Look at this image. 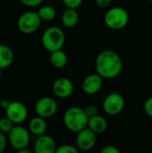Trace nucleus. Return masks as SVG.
<instances>
[{
    "mask_svg": "<svg viewBox=\"0 0 152 153\" xmlns=\"http://www.w3.org/2000/svg\"><path fill=\"white\" fill-rule=\"evenodd\" d=\"M63 121L65 126L71 132L78 133L88 127L89 116L84 108L79 107H71L64 114Z\"/></svg>",
    "mask_w": 152,
    "mask_h": 153,
    "instance_id": "2",
    "label": "nucleus"
},
{
    "mask_svg": "<svg viewBox=\"0 0 152 153\" xmlns=\"http://www.w3.org/2000/svg\"><path fill=\"white\" fill-rule=\"evenodd\" d=\"M143 108H144L145 113L152 118V97L146 100V101L144 102Z\"/></svg>",
    "mask_w": 152,
    "mask_h": 153,
    "instance_id": "23",
    "label": "nucleus"
},
{
    "mask_svg": "<svg viewBox=\"0 0 152 153\" xmlns=\"http://www.w3.org/2000/svg\"><path fill=\"white\" fill-rule=\"evenodd\" d=\"M67 60H68L67 56L62 49H58V50L50 52L49 61H50V64L55 68L60 69V68L65 67L67 64Z\"/></svg>",
    "mask_w": 152,
    "mask_h": 153,
    "instance_id": "18",
    "label": "nucleus"
},
{
    "mask_svg": "<svg viewBox=\"0 0 152 153\" xmlns=\"http://www.w3.org/2000/svg\"><path fill=\"white\" fill-rule=\"evenodd\" d=\"M79 149L76 146H73L71 144H64L56 148V153H77Z\"/></svg>",
    "mask_w": 152,
    "mask_h": 153,
    "instance_id": "21",
    "label": "nucleus"
},
{
    "mask_svg": "<svg viewBox=\"0 0 152 153\" xmlns=\"http://www.w3.org/2000/svg\"><path fill=\"white\" fill-rule=\"evenodd\" d=\"M14 55L11 48L6 45L0 44V68L9 67L13 62Z\"/></svg>",
    "mask_w": 152,
    "mask_h": 153,
    "instance_id": "17",
    "label": "nucleus"
},
{
    "mask_svg": "<svg viewBox=\"0 0 152 153\" xmlns=\"http://www.w3.org/2000/svg\"><path fill=\"white\" fill-rule=\"evenodd\" d=\"M97 143V134L89 127H86L77 133L76 135V147L80 151H90Z\"/></svg>",
    "mask_w": 152,
    "mask_h": 153,
    "instance_id": "10",
    "label": "nucleus"
},
{
    "mask_svg": "<svg viewBox=\"0 0 152 153\" xmlns=\"http://www.w3.org/2000/svg\"><path fill=\"white\" fill-rule=\"evenodd\" d=\"M30 132L25 127L20 125H16L8 133V143L16 151L26 148L29 146L30 140Z\"/></svg>",
    "mask_w": 152,
    "mask_h": 153,
    "instance_id": "6",
    "label": "nucleus"
},
{
    "mask_svg": "<svg viewBox=\"0 0 152 153\" xmlns=\"http://www.w3.org/2000/svg\"><path fill=\"white\" fill-rule=\"evenodd\" d=\"M14 126L15 124L6 116L0 118V131L4 134H8Z\"/></svg>",
    "mask_w": 152,
    "mask_h": 153,
    "instance_id": "20",
    "label": "nucleus"
},
{
    "mask_svg": "<svg viewBox=\"0 0 152 153\" xmlns=\"http://www.w3.org/2000/svg\"><path fill=\"white\" fill-rule=\"evenodd\" d=\"M7 142H8V139L6 138L5 134L0 131V153H2L5 150Z\"/></svg>",
    "mask_w": 152,
    "mask_h": 153,
    "instance_id": "26",
    "label": "nucleus"
},
{
    "mask_svg": "<svg viewBox=\"0 0 152 153\" xmlns=\"http://www.w3.org/2000/svg\"><path fill=\"white\" fill-rule=\"evenodd\" d=\"M10 104V101H8V100H1V103H0V107H2V108H4V109L8 107V105Z\"/></svg>",
    "mask_w": 152,
    "mask_h": 153,
    "instance_id": "29",
    "label": "nucleus"
},
{
    "mask_svg": "<svg viewBox=\"0 0 152 153\" xmlns=\"http://www.w3.org/2000/svg\"><path fill=\"white\" fill-rule=\"evenodd\" d=\"M125 104V99L120 93L112 92L104 99L103 109L108 116H116L124 110Z\"/></svg>",
    "mask_w": 152,
    "mask_h": 153,
    "instance_id": "7",
    "label": "nucleus"
},
{
    "mask_svg": "<svg viewBox=\"0 0 152 153\" xmlns=\"http://www.w3.org/2000/svg\"><path fill=\"white\" fill-rule=\"evenodd\" d=\"M0 103H1V98H0Z\"/></svg>",
    "mask_w": 152,
    "mask_h": 153,
    "instance_id": "32",
    "label": "nucleus"
},
{
    "mask_svg": "<svg viewBox=\"0 0 152 153\" xmlns=\"http://www.w3.org/2000/svg\"><path fill=\"white\" fill-rule=\"evenodd\" d=\"M84 109H85L87 115L89 116V117H92V116H95V115L98 114V108L96 106H94V105H89Z\"/></svg>",
    "mask_w": 152,
    "mask_h": 153,
    "instance_id": "27",
    "label": "nucleus"
},
{
    "mask_svg": "<svg viewBox=\"0 0 152 153\" xmlns=\"http://www.w3.org/2000/svg\"><path fill=\"white\" fill-rule=\"evenodd\" d=\"M18 153H30V151L28 149V147H26V148H22V149H21V150H18V151H16Z\"/></svg>",
    "mask_w": 152,
    "mask_h": 153,
    "instance_id": "30",
    "label": "nucleus"
},
{
    "mask_svg": "<svg viewBox=\"0 0 152 153\" xmlns=\"http://www.w3.org/2000/svg\"><path fill=\"white\" fill-rule=\"evenodd\" d=\"M38 13L40 17V19L42 21L45 22H50L53 21L56 16V9L51 6V5H44L41 6L39 10H38Z\"/></svg>",
    "mask_w": 152,
    "mask_h": 153,
    "instance_id": "19",
    "label": "nucleus"
},
{
    "mask_svg": "<svg viewBox=\"0 0 152 153\" xmlns=\"http://www.w3.org/2000/svg\"><path fill=\"white\" fill-rule=\"evenodd\" d=\"M95 1H96V4L99 7H107L112 2V0H95Z\"/></svg>",
    "mask_w": 152,
    "mask_h": 153,
    "instance_id": "28",
    "label": "nucleus"
},
{
    "mask_svg": "<svg viewBox=\"0 0 152 153\" xmlns=\"http://www.w3.org/2000/svg\"><path fill=\"white\" fill-rule=\"evenodd\" d=\"M36 153H54L56 151V144L54 138L46 134L38 136L34 143Z\"/></svg>",
    "mask_w": 152,
    "mask_h": 153,
    "instance_id": "13",
    "label": "nucleus"
},
{
    "mask_svg": "<svg viewBox=\"0 0 152 153\" xmlns=\"http://www.w3.org/2000/svg\"><path fill=\"white\" fill-rule=\"evenodd\" d=\"M41 21L42 20L38 12L28 11L19 16L17 20V27L22 33L31 34L39 30Z\"/></svg>",
    "mask_w": 152,
    "mask_h": 153,
    "instance_id": "5",
    "label": "nucleus"
},
{
    "mask_svg": "<svg viewBox=\"0 0 152 153\" xmlns=\"http://www.w3.org/2000/svg\"><path fill=\"white\" fill-rule=\"evenodd\" d=\"M147 1H152V0H147Z\"/></svg>",
    "mask_w": 152,
    "mask_h": 153,
    "instance_id": "33",
    "label": "nucleus"
},
{
    "mask_svg": "<svg viewBox=\"0 0 152 153\" xmlns=\"http://www.w3.org/2000/svg\"><path fill=\"white\" fill-rule=\"evenodd\" d=\"M2 70H3V69L0 68V78H1V75H2Z\"/></svg>",
    "mask_w": 152,
    "mask_h": 153,
    "instance_id": "31",
    "label": "nucleus"
},
{
    "mask_svg": "<svg viewBox=\"0 0 152 153\" xmlns=\"http://www.w3.org/2000/svg\"><path fill=\"white\" fill-rule=\"evenodd\" d=\"M61 21L63 25L67 28H73L76 26L79 22L78 12L73 8H66L62 14Z\"/></svg>",
    "mask_w": 152,
    "mask_h": 153,
    "instance_id": "16",
    "label": "nucleus"
},
{
    "mask_svg": "<svg viewBox=\"0 0 152 153\" xmlns=\"http://www.w3.org/2000/svg\"><path fill=\"white\" fill-rule=\"evenodd\" d=\"M62 2L67 8L76 9L82 4V0H62Z\"/></svg>",
    "mask_w": 152,
    "mask_h": 153,
    "instance_id": "22",
    "label": "nucleus"
},
{
    "mask_svg": "<svg viewBox=\"0 0 152 153\" xmlns=\"http://www.w3.org/2000/svg\"><path fill=\"white\" fill-rule=\"evenodd\" d=\"M42 46L48 52L62 49L65 42V35L63 30L56 26L46 29L41 37Z\"/></svg>",
    "mask_w": 152,
    "mask_h": 153,
    "instance_id": "3",
    "label": "nucleus"
},
{
    "mask_svg": "<svg viewBox=\"0 0 152 153\" xmlns=\"http://www.w3.org/2000/svg\"><path fill=\"white\" fill-rule=\"evenodd\" d=\"M96 72L103 79L117 77L124 67L121 56L114 50L105 49L99 53L95 62Z\"/></svg>",
    "mask_w": 152,
    "mask_h": 153,
    "instance_id": "1",
    "label": "nucleus"
},
{
    "mask_svg": "<svg viewBox=\"0 0 152 153\" xmlns=\"http://www.w3.org/2000/svg\"><path fill=\"white\" fill-rule=\"evenodd\" d=\"M88 127L96 134H100L106 132L108 128V121L104 117L97 114L89 117Z\"/></svg>",
    "mask_w": 152,
    "mask_h": 153,
    "instance_id": "14",
    "label": "nucleus"
},
{
    "mask_svg": "<svg viewBox=\"0 0 152 153\" xmlns=\"http://www.w3.org/2000/svg\"><path fill=\"white\" fill-rule=\"evenodd\" d=\"M22 4L26 5V6H29V7H35V6H38L39 5L43 0H19Z\"/></svg>",
    "mask_w": 152,
    "mask_h": 153,
    "instance_id": "25",
    "label": "nucleus"
},
{
    "mask_svg": "<svg viewBox=\"0 0 152 153\" xmlns=\"http://www.w3.org/2000/svg\"><path fill=\"white\" fill-rule=\"evenodd\" d=\"M57 103L51 97H42L35 103V112L37 116L44 118L53 117L57 111Z\"/></svg>",
    "mask_w": 152,
    "mask_h": 153,
    "instance_id": "8",
    "label": "nucleus"
},
{
    "mask_svg": "<svg viewBox=\"0 0 152 153\" xmlns=\"http://www.w3.org/2000/svg\"><path fill=\"white\" fill-rule=\"evenodd\" d=\"M5 116L15 125H19L28 117V108L21 101H10V104L5 108Z\"/></svg>",
    "mask_w": 152,
    "mask_h": 153,
    "instance_id": "9",
    "label": "nucleus"
},
{
    "mask_svg": "<svg viewBox=\"0 0 152 153\" xmlns=\"http://www.w3.org/2000/svg\"><path fill=\"white\" fill-rule=\"evenodd\" d=\"M52 90L56 97L60 99H67L73 94L74 91V86L70 79L60 77L55 80V82H53Z\"/></svg>",
    "mask_w": 152,
    "mask_h": 153,
    "instance_id": "11",
    "label": "nucleus"
},
{
    "mask_svg": "<svg viewBox=\"0 0 152 153\" xmlns=\"http://www.w3.org/2000/svg\"><path fill=\"white\" fill-rule=\"evenodd\" d=\"M102 83L103 78L99 74H90L83 79L82 89L84 93L88 95H93L100 91Z\"/></svg>",
    "mask_w": 152,
    "mask_h": 153,
    "instance_id": "12",
    "label": "nucleus"
},
{
    "mask_svg": "<svg viewBox=\"0 0 152 153\" xmlns=\"http://www.w3.org/2000/svg\"><path fill=\"white\" fill-rule=\"evenodd\" d=\"M29 131L36 136L44 134L47 131V123L45 118L39 116L31 118L29 123Z\"/></svg>",
    "mask_w": 152,
    "mask_h": 153,
    "instance_id": "15",
    "label": "nucleus"
},
{
    "mask_svg": "<svg viewBox=\"0 0 152 153\" xmlns=\"http://www.w3.org/2000/svg\"><path fill=\"white\" fill-rule=\"evenodd\" d=\"M101 153H120V150L115 145H106L101 150Z\"/></svg>",
    "mask_w": 152,
    "mask_h": 153,
    "instance_id": "24",
    "label": "nucleus"
},
{
    "mask_svg": "<svg viewBox=\"0 0 152 153\" xmlns=\"http://www.w3.org/2000/svg\"><path fill=\"white\" fill-rule=\"evenodd\" d=\"M105 24L112 30H121L125 28L129 22L128 12L120 6L110 8L104 16Z\"/></svg>",
    "mask_w": 152,
    "mask_h": 153,
    "instance_id": "4",
    "label": "nucleus"
}]
</instances>
